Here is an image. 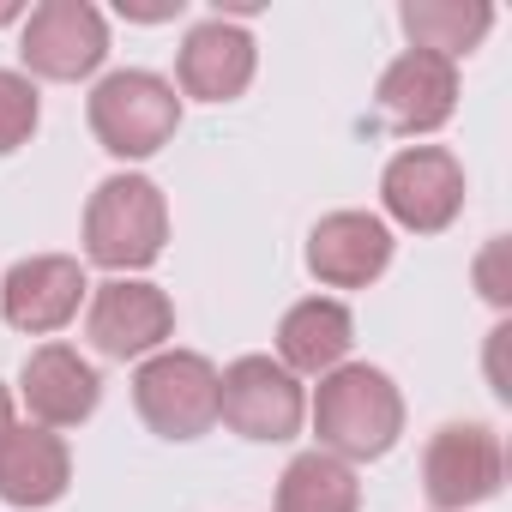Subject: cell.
<instances>
[{
    "label": "cell",
    "mask_w": 512,
    "mask_h": 512,
    "mask_svg": "<svg viewBox=\"0 0 512 512\" xmlns=\"http://www.w3.org/2000/svg\"><path fill=\"white\" fill-rule=\"evenodd\" d=\"M308 428L320 452L344 464H374L404 440V392L374 362H344L308 392Z\"/></svg>",
    "instance_id": "cell-1"
},
{
    "label": "cell",
    "mask_w": 512,
    "mask_h": 512,
    "mask_svg": "<svg viewBox=\"0 0 512 512\" xmlns=\"http://www.w3.org/2000/svg\"><path fill=\"white\" fill-rule=\"evenodd\" d=\"M79 241H85V260L109 278H139L163 260L169 247V199L151 175L139 169H115L91 187L85 199V223H79Z\"/></svg>",
    "instance_id": "cell-2"
},
{
    "label": "cell",
    "mask_w": 512,
    "mask_h": 512,
    "mask_svg": "<svg viewBox=\"0 0 512 512\" xmlns=\"http://www.w3.org/2000/svg\"><path fill=\"white\" fill-rule=\"evenodd\" d=\"M85 121H91V139L115 163H145L163 145H175V133H181V91L163 73H151V67H115V73H103L91 85Z\"/></svg>",
    "instance_id": "cell-3"
},
{
    "label": "cell",
    "mask_w": 512,
    "mask_h": 512,
    "mask_svg": "<svg viewBox=\"0 0 512 512\" xmlns=\"http://www.w3.org/2000/svg\"><path fill=\"white\" fill-rule=\"evenodd\" d=\"M470 175L452 145H398L380 169V217L404 235H446L464 217Z\"/></svg>",
    "instance_id": "cell-4"
},
{
    "label": "cell",
    "mask_w": 512,
    "mask_h": 512,
    "mask_svg": "<svg viewBox=\"0 0 512 512\" xmlns=\"http://www.w3.org/2000/svg\"><path fill=\"white\" fill-rule=\"evenodd\" d=\"M217 422L253 446H284L308 428V386L278 356H235L217 368Z\"/></svg>",
    "instance_id": "cell-5"
},
{
    "label": "cell",
    "mask_w": 512,
    "mask_h": 512,
    "mask_svg": "<svg viewBox=\"0 0 512 512\" xmlns=\"http://www.w3.org/2000/svg\"><path fill=\"white\" fill-rule=\"evenodd\" d=\"M133 410L157 440H205L217 428V362L199 350H157L133 368Z\"/></svg>",
    "instance_id": "cell-6"
},
{
    "label": "cell",
    "mask_w": 512,
    "mask_h": 512,
    "mask_svg": "<svg viewBox=\"0 0 512 512\" xmlns=\"http://www.w3.org/2000/svg\"><path fill=\"white\" fill-rule=\"evenodd\" d=\"M109 61V19L91 0H43L19 25V73L37 85H79Z\"/></svg>",
    "instance_id": "cell-7"
},
{
    "label": "cell",
    "mask_w": 512,
    "mask_h": 512,
    "mask_svg": "<svg viewBox=\"0 0 512 512\" xmlns=\"http://www.w3.org/2000/svg\"><path fill=\"white\" fill-rule=\"evenodd\" d=\"M506 488V446L488 422H440L422 446V494L434 512L488 506Z\"/></svg>",
    "instance_id": "cell-8"
},
{
    "label": "cell",
    "mask_w": 512,
    "mask_h": 512,
    "mask_svg": "<svg viewBox=\"0 0 512 512\" xmlns=\"http://www.w3.org/2000/svg\"><path fill=\"white\" fill-rule=\"evenodd\" d=\"M85 338L109 362H145L175 338V296L151 278H103L85 302Z\"/></svg>",
    "instance_id": "cell-9"
},
{
    "label": "cell",
    "mask_w": 512,
    "mask_h": 512,
    "mask_svg": "<svg viewBox=\"0 0 512 512\" xmlns=\"http://www.w3.org/2000/svg\"><path fill=\"white\" fill-rule=\"evenodd\" d=\"M398 253V235L386 229L380 211H326L314 229H308V247H302V266L320 290H368L386 278Z\"/></svg>",
    "instance_id": "cell-10"
},
{
    "label": "cell",
    "mask_w": 512,
    "mask_h": 512,
    "mask_svg": "<svg viewBox=\"0 0 512 512\" xmlns=\"http://www.w3.org/2000/svg\"><path fill=\"white\" fill-rule=\"evenodd\" d=\"M91 302V278L85 260L73 253H31L0 278V320L25 338H55L67 332Z\"/></svg>",
    "instance_id": "cell-11"
},
{
    "label": "cell",
    "mask_w": 512,
    "mask_h": 512,
    "mask_svg": "<svg viewBox=\"0 0 512 512\" xmlns=\"http://www.w3.org/2000/svg\"><path fill=\"white\" fill-rule=\"evenodd\" d=\"M458 97H464V79L452 61L428 55V49H404L386 61L380 85H374V103H380V121L404 139H434L452 115H458Z\"/></svg>",
    "instance_id": "cell-12"
},
{
    "label": "cell",
    "mask_w": 512,
    "mask_h": 512,
    "mask_svg": "<svg viewBox=\"0 0 512 512\" xmlns=\"http://www.w3.org/2000/svg\"><path fill=\"white\" fill-rule=\"evenodd\" d=\"M13 398L25 404V416H31L37 428L67 434V428H85V422L97 416V404H103V374H97L91 356H79L73 344L49 338V344H37V350L25 356Z\"/></svg>",
    "instance_id": "cell-13"
},
{
    "label": "cell",
    "mask_w": 512,
    "mask_h": 512,
    "mask_svg": "<svg viewBox=\"0 0 512 512\" xmlns=\"http://www.w3.org/2000/svg\"><path fill=\"white\" fill-rule=\"evenodd\" d=\"M253 73H260V43H253V31L247 25H235V19H199L187 37H181V49H175V91H181V103L193 97V103H241L247 97V85H253Z\"/></svg>",
    "instance_id": "cell-14"
},
{
    "label": "cell",
    "mask_w": 512,
    "mask_h": 512,
    "mask_svg": "<svg viewBox=\"0 0 512 512\" xmlns=\"http://www.w3.org/2000/svg\"><path fill=\"white\" fill-rule=\"evenodd\" d=\"M73 488V446L55 428L37 422H13L0 440V506L13 512H43L55 500H67Z\"/></svg>",
    "instance_id": "cell-15"
},
{
    "label": "cell",
    "mask_w": 512,
    "mask_h": 512,
    "mask_svg": "<svg viewBox=\"0 0 512 512\" xmlns=\"http://www.w3.org/2000/svg\"><path fill=\"white\" fill-rule=\"evenodd\" d=\"M356 350V314L338 296H302L284 308L278 320V362L296 380H320L332 368H344Z\"/></svg>",
    "instance_id": "cell-16"
},
{
    "label": "cell",
    "mask_w": 512,
    "mask_h": 512,
    "mask_svg": "<svg viewBox=\"0 0 512 512\" xmlns=\"http://www.w3.org/2000/svg\"><path fill=\"white\" fill-rule=\"evenodd\" d=\"M398 25L410 37V49H428L440 61H464L488 43L494 31V7L488 0H404L398 7Z\"/></svg>",
    "instance_id": "cell-17"
},
{
    "label": "cell",
    "mask_w": 512,
    "mask_h": 512,
    "mask_svg": "<svg viewBox=\"0 0 512 512\" xmlns=\"http://www.w3.org/2000/svg\"><path fill=\"white\" fill-rule=\"evenodd\" d=\"M272 512H362V476H356V464L308 446L284 464V476L272 488Z\"/></svg>",
    "instance_id": "cell-18"
},
{
    "label": "cell",
    "mask_w": 512,
    "mask_h": 512,
    "mask_svg": "<svg viewBox=\"0 0 512 512\" xmlns=\"http://www.w3.org/2000/svg\"><path fill=\"white\" fill-rule=\"evenodd\" d=\"M43 127V97L19 67H0V157H13L37 139Z\"/></svg>",
    "instance_id": "cell-19"
},
{
    "label": "cell",
    "mask_w": 512,
    "mask_h": 512,
    "mask_svg": "<svg viewBox=\"0 0 512 512\" xmlns=\"http://www.w3.org/2000/svg\"><path fill=\"white\" fill-rule=\"evenodd\" d=\"M181 7H187V0H151V7L121 0V19H133V25H169V19H181Z\"/></svg>",
    "instance_id": "cell-20"
},
{
    "label": "cell",
    "mask_w": 512,
    "mask_h": 512,
    "mask_svg": "<svg viewBox=\"0 0 512 512\" xmlns=\"http://www.w3.org/2000/svg\"><path fill=\"white\" fill-rule=\"evenodd\" d=\"M13 410H19V398H13V392H7V386H0V440H7V428H13V422H19V416H13Z\"/></svg>",
    "instance_id": "cell-21"
},
{
    "label": "cell",
    "mask_w": 512,
    "mask_h": 512,
    "mask_svg": "<svg viewBox=\"0 0 512 512\" xmlns=\"http://www.w3.org/2000/svg\"><path fill=\"white\" fill-rule=\"evenodd\" d=\"M31 7H19V0H0V25H25Z\"/></svg>",
    "instance_id": "cell-22"
}]
</instances>
